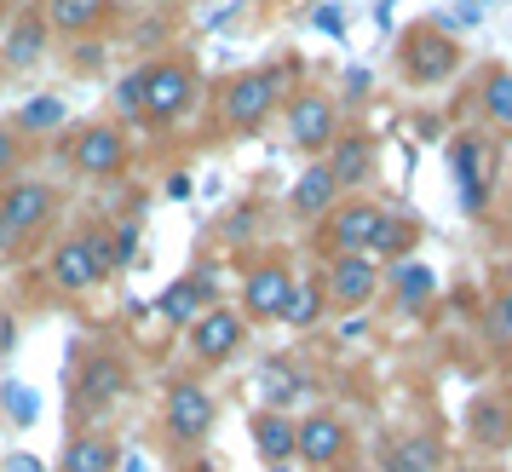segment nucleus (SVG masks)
Segmentation results:
<instances>
[{"mask_svg": "<svg viewBox=\"0 0 512 472\" xmlns=\"http://www.w3.org/2000/svg\"><path fill=\"white\" fill-rule=\"evenodd\" d=\"M133 75H139V121H150V127H173L190 110V98H196V75L179 58L139 64Z\"/></svg>", "mask_w": 512, "mask_h": 472, "instance_id": "obj_1", "label": "nucleus"}, {"mask_svg": "<svg viewBox=\"0 0 512 472\" xmlns=\"http://www.w3.org/2000/svg\"><path fill=\"white\" fill-rule=\"evenodd\" d=\"M52 208H58V190L41 185V179H24V185L6 190L0 196V260H12L29 236L52 219Z\"/></svg>", "mask_w": 512, "mask_h": 472, "instance_id": "obj_2", "label": "nucleus"}, {"mask_svg": "<svg viewBox=\"0 0 512 472\" xmlns=\"http://www.w3.org/2000/svg\"><path fill=\"white\" fill-rule=\"evenodd\" d=\"M277 87H282V64H265V70H242L219 93V116H225V127H236V133H254L259 121L277 110Z\"/></svg>", "mask_w": 512, "mask_h": 472, "instance_id": "obj_3", "label": "nucleus"}, {"mask_svg": "<svg viewBox=\"0 0 512 472\" xmlns=\"http://www.w3.org/2000/svg\"><path fill=\"white\" fill-rule=\"evenodd\" d=\"M110 271L116 265H110V236L104 231H81L70 242H58V254H52V283L58 288H93Z\"/></svg>", "mask_w": 512, "mask_h": 472, "instance_id": "obj_4", "label": "nucleus"}, {"mask_svg": "<svg viewBox=\"0 0 512 472\" xmlns=\"http://www.w3.org/2000/svg\"><path fill=\"white\" fill-rule=\"evenodd\" d=\"M380 202H369V196H357V202H334V213H328V260H351V254H369V236L374 225H380Z\"/></svg>", "mask_w": 512, "mask_h": 472, "instance_id": "obj_5", "label": "nucleus"}, {"mask_svg": "<svg viewBox=\"0 0 512 472\" xmlns=\"http://www.w3.org/2000/svg\"><path fill=\"white\" fill-rule=\"evenodd\" d=\"M127 392V363L116 352H93L75 375V415H104Z\"/></svg>", "mask_w": 512, "mask_h": 472, "instance_id": "obj_6", "label": "nucleus"}, {"mask_svg": "<svg viewBox=\"0 0 512 472\" xmlns=\"http://www.w3.org/2000/svg\"><path fill=\"white\" fill-rule=\"evenodd\" d=\"M380 288V265L369 254H351V260H328V277H323V306L334 311H357L374 300Z\"/></svg>", "mask_w": 512, "mask_h": 472, "instance_id": "obj_7", "label": "nucleus"}, {"mask_svg": "<svg viewBox=\"0 0 512 472\" xmlns=\"http://www.w3.org/2000/svg\"><path fill=\"white\" fill-rule=\"evenodd\" d=\"M208 426H213V392L196 386V380H179L167 392V438L173 444H196V438H208Z\"/></svg>", "mask_w": 512, "mask_h": 472, "instance_id": "obj_8", "label": "nucleus"}, {"mask_svg": "<svg viewBox=\"0 0 512 472\" xmlns=\"http://www.w3.org/2000/svg\"><path fill=\"white\" fill-rule=\"evenodd\" d=\"M403 70H409V81H443V75L461 70V52L443 29H415L403 41Z\"/></svg>", "mask_w": 512, "mask_h": 472, "instance_id": "obj_9", "label": "nucleus"}, {"mask_svg": "<svg viewBox=\"0 0 512 472\" xmlns=\"http://www.w3.org/2000/svg\"><path fill=\"white\" fill-rule=\"evenodd\" d=\"M70 162L81 167V173H93V179L121 173V162H127V139H121V127H110V121L81 127V133H75V144H70Z\"/></svg>", "mask_w": 512, "mask_h": 472, "instance_id": "obj_10", "label": "nucleus"}, {"mask_svg": "<svg viewBox=\"0 0 512 472\" xmlns=\"http://www.w3.org/2000/svg\"><path fill=\"white\" fill-rule=\"evenodd\" d=\"M294 455L305 467H334L346 455V421L340 415H305L294 426Z\"/></svg>", "mask_w": 512, "mask_h": 472, "instance_id": "obj_11", "label": "nucleus"}, {"mask_svg": "<svg viewBox=\"0 0 512 472\" xmlns=\"http://www.w3.org/2000/svg\"><path fill=\"white\" fill-rule=\"evenodd\" d=\"M242 346V317L225 306H208L196 323H190V352L202 357V363H225V357Z\"/></svg>", "mask_w": 512, "mask_h": 472, "instance_id": "obj_12", "label": "nucleus"}, {"mask_svg": "<svg viewBox=\"0 0 512 472\" xmlns=\"http://www.w3.org/2000/svg\"><path fill=\"white\" fill-rule=\"evenodd\" d=\"M288 139L300 150H328L334 144V98L323 93H300L288 104Z\"/></svg>", "mask_w": 512, "mask_h": 472, "instance_id": "obj_13", "label": "nucleus"}, {"mask_svg": "<svg viewBox=\"0 0 512 472\" xmlns=\"http://www.w3.org/2000/svg\"><path fill=\"white\" fill-rule=\"evenodd\" d=\"M449 162H455V179H461L466 213H478L484 208V196H489V144L466 133V139L449 144Z\"/></svg>", "mask_w": 512, "mask_h": 472, "instance_id": "obj_14", "label": "nucleus"}, {"mask_svg": "<svg viewBox=\"0 0 512 472\" xmlns=\"http://www.w3.org/2000/svg\"><path fill=\"white\" fill-rule=\"evenodd\" d=\"M288 294H294V277L282 265H254L242 277V306H248V317H282V300Z\"/></svg>", "mask_w": 512, "mask_h": 472, "instance_id": "obj_15", "label": "nucleus"}, {"mask_svg": "<svg viewBox=\"0 0 512 472\" xmlns=\"http://www.w3.org/2000/svg\"><path fill=\"white\" fill-rule=\"evenodd\" d=\"M334 202H340V185H334V173L323 162L305 167L300 179H294V196H288V208L300 213V219H328Z\"/></svg>", "mask_w": 512, "mask_h": 472, "instance_id": "obj_16", "label": "nucleus"}, {"mask_svg": "<svg viewBox=\"0 0 512 472\" xmlns=\"http://www.w3.org/2000/svg\"><path fill=\"white\" fill-rule=\"evenodd\" d=\"M328 173H334V185H363L374 167V144L363 139V133H334V144H328Z\"/></svg>", "mask_w": 512, "mask_h": 472, "instance_id": "obj_17", "label": "nucleus"}, {"mask_svg": "<svg viewBox=\"0 0 512 472\" xmlns=\"http://www.w3.org/2000/svg\"><path fill=\"white\" fill-rule=\"evenodd\" d=\"M41 18H47V29H64V35H93L110 18V0H47Z\"/></svg>", "mask_w": 512, "mask_h": 472, "instance_id": "obj_18", "label": "nucleus"}, {"mask_svg": "<svg viewBox=\"0 0 512 472\" xmlns=\"http://www.w3.org/2000/svg\"><path fill=\"white\" fill-rule=\"evenodd\" d=\"M47 18L41 12H24L18 24H12V35H6V47H0V58H6V70H29L41 52H47Z\"/></svg>", "mask_w": 512, "mask_h": 472, "instance_id": "obj_19", "label": "nucleus"}, {"mask_svg": "<svg viewBox=\"0 0 512 472\" xmlns=\"http://www.w3.org/2000/svg\"><path fill=\"white\" fill-rule=\"evenodd\" d=\"M254 444H259V455H265L271 467H282V461L294 455V421H288L282 409H259L254 415Z\"/></svg>", "mask_w": 512, "mask_h": 472, "instance_id": "obj_20", "label": "nucleus"}, {"mask_svg": "<svg viewBox=\"0 0 512 472\" xmlns=\"http://www.w3.org/2000/svg\"><path fill=\"white\" fill-rule=\"evenodd\" d=\"M58 472H116V438H104V432H81V438L64 449V467Z\"/></svg>", "mask_w": 512, "mask_h": 472, "instance_id": "obj_21", "label": "nucleus"}, {"mask_svg": "<svg viewBox=\"0 0 512 472\" xmlns=\"http://www.w3.org/2000/svg\"><path fill=\"white\" fill-rule=\"evenodd\" d=\"M369 254H386V260H403V254H415V219H403V213H380V225L369 236Z\"/></svg>", "mask_w": 512, "mask_h": 472, "instance_id": "obj_22", "label": "nucleus"}, {"mask_svg": "<svg viewBox=\"0 0 512 472\" xmlns=\"http://www.w3.org/2000/svg\"><path fill=\"white\" fill-rule=\"evenodd\" d=\"M64 116H70V110H64V98H29L24 110H18V116H12V133H18V139H29V133H58V127H64Z\"/></svg>", "mask_w": 512, "mask_h": 472, "instance_id": "obj_23", "label": "nucleus"}, {"mask_svg": "<svg viewBox=\"0 0 512 472\" xmlns=\"http://www.w3.org/2000/svg\"><path fill=\"white\" fill-rule=\"evenodd\" d=\"M202 300H208V283L202 277H185V283H173L162 294V317L167 323H196L202 317Z\"/></svg>", "mask_w": 512, "mask_h": 472, "instance_id": "obj_24", "label": "nucleus"}, {"mask_svg": "<svg viewBox=\"0 0 512 472\" xmlns=\"http://www.w3.org/2000/svg\"><path fill=\"white\" fill-rule=\"evenodd\" d=\"M484 116L495 127H512V70H489L484 81Z\"/></svg>", "mask_w": 512, "mask_h": 472, "instance_id": "obj_25", "label": "nucleus"}, {"mask_svg": "<svg viewBox=\"0 0 512 472\" xmlns=\"http://www.w3.org/2000/svg\"><path fill=\"white\" fill-rule=\"evenodd\" d=\"M317 317H323V288H294L282 300V323H294V329H311Z\"/></svg>", "mask_w": 512, "mask_h": 472, "instance_id": "obj_26", "label": "nucleus"}, {"mask_svg": "<svg viewBox=\"0 0 512 472\" xmlns=\"http://www.w3.org/2000/svg\"><path fill=\"white\" fill-rule=\"evenodd\" d=\"M466 426H472V438H478V444H507V421H501V409H495L489 398L466 409Z\"/></svg>", "mask_w": 512, "mask_h": 472, "instance_id": "obj_27", "label": "nucleus"}, {"mask_svg": "<svg viewBox=\"0 0 512 472\" xmlns=\"http://www.w3.org/2000/svg\"><path fill=\"white\" fill-rule=\"evenodd\" d=\"M432 288H438V283H432V271H426V265H409V260L397 265V294H403V306H409V311L426 306V300H432Z\"/></svg>", "mask_w": 512, "mask_h": 472, "instance_id": "obj_28", "label": "nucleus"}, {"mask_svg": "<svg viewBox=\"0 0 512 472\" xmlns=\"http://www.w3.org/2000/svg\"><path fill=\"white\" fill-rule=\"evenodd\" d=\"M305 392V375H294V369H265V403H271V409H282V403L288 398H300Z\"/></svg>", "mask_w": 512, "mask_h": 472, "instance_id": "obj_29", "label": "nucleus"}, {"mask_svg": "<svg viewBox=\"0 0 512 472\" xmlns=\"http://www.w3.org/2000/svg\"><path fill=\"white\" fill-rule=\"evenodd\" d=\"M432 467H438V449L426 444V438H409L392 455V472H432Z\"/></svg>", "mask_w": 512, "mask_h": 472, "instance_id": "obj_30", "label": "nucleus"}, {"mask_svg": "<svg viewBox=\"0 0 512 472\" xmlns=\"http://www.w3.org/2000/svg\"><path fill=\"white\" fill-rule=\"evenodd\" d=\"M18 156H24V139H18L12 127H0V179H12V167H18Z\"/></svg>", "mask_w": 512, "mask_h": 472, "instance_id": "obj_31", "label": "nucleus"}, {"mask_svg": "<svg viewBox=\"0 0 512 472\" xmlns=\"http://www.w3.org/2000/svg\"><path fill=\"white\" fill-rule=\"evenodd\" d=\"M133 254H139V231H133V225H121V236L110 242V265H127Z\"/></svg>", "mask_w": 512, "mask_h": 472, "instance_id": "obj_32", "label": "nucleus"}, {"mask_svg": "<svg viewBox=\"0 0 512 472\" xmlns=\"http://www.w3.org/2000/svg\"><path fill=\"white\" fill-rule=\"evenodd\" d=\"M495 340L512 346V288H501V300H495Z\"/></svg>", "mask_w": 512, "mask_h": 472, "instance_id": "obj_33", "label": "nucleus"}, {"mask_svg": "<svg viewBox=\"0 0 512 472\" xmlns=\"http://www.w3.org/2000/svg\"><path fill=\"white\" fill-rule=\"evenodd\" d=\"M6 409H18V421H35V398L24 386H6Z\"/></svg>", "mask_w": 512, "mask_h": 472, "instance_id": "obj_34", "label": "nucleus"}, {"mask_svg": "<svg viewBox=\"0 0 512 472\" xmlns=\"http://www.w3.org/2000/svg\"><path fill=\"white\" fill-rule=\"evenodd\" d=\"M317 29L340 35V29H346V12H340V6H323V12H317Z\"/></svg>", "mask_w": 512, "mask_h": 472, "instance_id": "obj_35", "label": "nucleus"}, {"mask_svg": "<svg viewBox=\"0 0 512 472\" xmlns=\"http://www.w3.org/2000/svg\"><path fill=\"white\" fill-rule=\"evenodd\" d=\"M121 110H127V116H139V75H127V81H121Z\"/></svg>", "mask_w": 512, "mask_h": 472, "instance_id": "obj_36", "label": "nucleus"}, {"mask_svg": "<svg viewBox=\"0 0 512 472\" xmlns=\"http://www.w3.org/2000/svg\"><path fill=\"white\" fill-rule=\"evenodd\" d=\"M6 472H41V461H29V455H12V467Z\"/></svg>", "mask_w": 512, "mask_h": 472, "instance_id": "obj_37", "label": "nucleus"}, {"mask_svg": "<svg viewBox=\"0 0 512 472\" xmlns=\"http://www.w3.org/2000/svg\"><path fill=\"white\" fill-rule=\"evenodd\" d=\"M507 444H512V432H507Z\"/></svg>", "mask_w": 512, "mask_h": 472, "instance_id": "obj_38", "label": "nucleus"}]
</instances>
